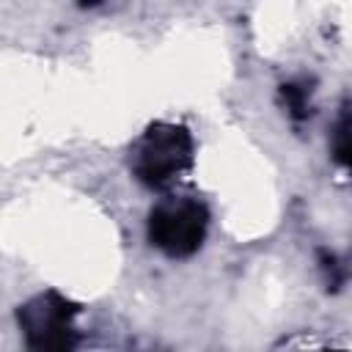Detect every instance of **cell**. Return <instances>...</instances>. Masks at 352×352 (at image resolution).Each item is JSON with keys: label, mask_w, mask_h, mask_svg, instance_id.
<instances>
[{"label": "cell", "mask_w": 352, "mask_h": 352, "mask_svg": "<svg viewBox=\"0 0 352 352\" xmlns=\"http://www.w3.org/2000/svg\"><path fill=\"white\" fill-rule=\"evenodd\" d=\"M77 3H80V6H96L99 0H77Z\"/></svg>", "instance_id": "cell-5"}, {"label": "cell", "mask_w": 352, "mask_h": 352, "mask_svg": "<svg viewBox=\"0 0 352 352\" xmlns=\"http://www.w3.org/2000/svg\"><path fill=\"white\" fill-rule=\"evenodd\" d=\"M74 302L47 292L19 308V327L25 330L28 346L33 349H69L74 346Z\"/></svg>", "instance_id": "cell-3"}, {"label": "cell", "mask_w": 352, "mask_h": 352, "mask_svg": "<svg viewBox=\"0 0 352 352\" xmlns=\"http://www.w3.org/2000/svg\"><path fill=\"white\" fill-rule=\"evenodd\" d=\"M209 226V212L201 201L192 198H179V201H165L148 214V239L154 248L173 258L192 256Z\"/></svg>", "instance_id": "cell-2"}, {"label": "cell", "mask_w": 352, "mask_h": 352, "mask_svg": "<svg viewBox=\"0 0 352 352\" xmlns=\"http://www.w3.org/2000/svg\"><path fill=\"white\" fill-rule=\"evenodd\" d=\"M192 162V138L184 126L154 124L132 154V170L146 187H168Z\"/></svg>", "instance_id": "cell-1"}, {"label": "cell", "mask_w": 352, "mask_h": 352, "mask_svg": "<svg viewBox=\"0 0 352 352\" xmlns=\"http://www.w3.org/2000/svg\"><path fill=\"white\" fill-rule=\"evenodd\" d=\"M336 157H338L341 165H346V168L352 170V132L341 138V143H338V148H336Z\"/></svg>", "instance_id": "cell-4"}]
</instances>
